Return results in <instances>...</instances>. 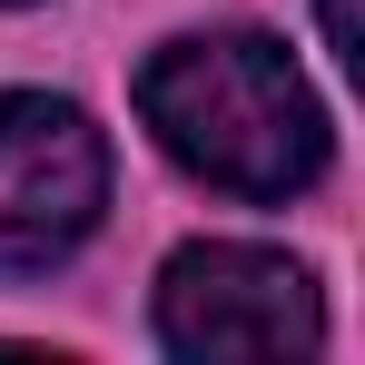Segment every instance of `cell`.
Listing matches in <instances>:
<instances>
[{"mask_svg":"<svg viewBox=\"0 0 365 365\" xmlns=\"http://www.w3.org/2000/svg\"><path fill=\"white\" fill-rule=\"evenodd\" d=\"M138 119L187 178L227 197H297L326 178V109L267 30H187L138 69Z\"/></svg>","mask_w":365,"mask_h":365,"instance_id":"cell-1","label":"cell"},{"mask_svg":"<svg viewBox=\"0 0 365 365\" xmlns=\"http://www.w3.org/2000/svg\"><path fill=\"white\" fill-rule=\"evenodd\" d=\"M158 346L168 356H316L326 346V306L316 277L277 247H237L207 237L178 247L158 277Z\"/></svg>","mask_w":365,"mask_h":365,"instance_id":"cell-2","label":"cell"},{"mask_svg":"<svg viewBox=\"0 0 365 365\" xmlns=\"http://www.w3.org/2000/svg\"><path fill=\"white\" fill-rule=\"evenodd\" d=\"M109 207V138L89 109L50 89L0 99V277H40L99 227Z\"/></svg>","mask_w":365,"mask_h":365,"instance_id":"cell-3","label":"cell"},{"mask_svg":"<svg viewBox=\"0 0 365 365\" xmlns=\"http://www.w3.org/2000/svg\"><path fill=\"white\" fill-rule=\"evenodd\" d=\"M326 40H336V60H356V0H326Z\"/></svg>","mask_w":365,"mask_h":365,"instance_id":"cell-4","label":"cell"},{"mask_svg":"<svg viewBox=\"0 0 365 365\" xmlns=\"http://www.w3.org/2000/svg\"><path fill=\"white\" fill-rule=\"evenodd\" d=\"M0 10H20V0H0Z\"/></svg>","mask_w":365,"mask_h":365,"instance_id":"cell-5","label":"cell"}]
</instances>
